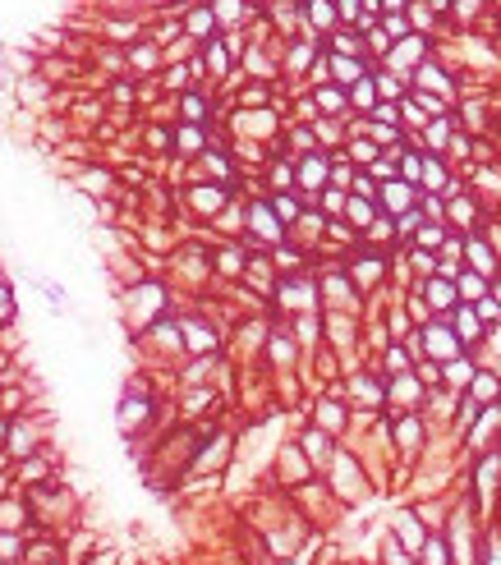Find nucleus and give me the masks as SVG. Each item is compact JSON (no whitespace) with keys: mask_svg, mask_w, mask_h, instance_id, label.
I'll use <instances>...</instances> for the list:
<instances>
[{"mask_svg":"<svg viewBox=\"0 0 501 565\" xmlns=\"http://www.w3.org/2000/svg\"><path fill=\"white\" fill-rule=\"evenodd\" d=\"M382 60H387L391 69H414L419 60H428V37H424V33L401 37V42H391V51H387Z\"/></svg>","mask_w":501,"mask_h":565,"instance_id":"f257e3e1","label":"nucleus"},{"mask_svg":"<svg viewBox=\"0 0 501 565\" xmlns=\"http://www.w3.org/2000/svg\"><path fill=\"white\" fill-rule=\"evenodd\" d=\"M327 74L341 83V88H350V83H359V78H368L373 69H368L364 56H327Z\"/></svg>","mask_w":501,"mask_h":565,"instance_id":"f03ea898","label":"nucleus"},{"mask_svg":"<svg viewBox=\"0 0 501 565\" xmlns=\"http://www.w3.org/2000/svg\"><path fill=\"white\" fill-rule=\"evenodd\" d=\"M248 225H253V234L262 239V244H281V239H285V225H281V216H276L271 207H262V202L248 211Z\"/></svg>","mask_w":501,"mask_h":565,"instance_id":"7ed1b4c3","label":"nucleus"},{"mask_svg":"<svg viewBox=\"0 0 501 565\" xmlns=\"http://www.w3.org/2000/svg\"><path fill=\"white\" fill-rule=\"evenodd\" d=\"M327 175H331V166H327V156L308 152V156L299 161V188H304V193H317V188L327 184Z\"/></svg>","mask_w":501,"mask_h":565,"instance_id":"20e7f679","label":"nucleus"},{"mask_svg":"<svg viewBox=\"0 0 501 565\" xmlns=\"http://www.w3.org/2000/svg\"><path fill=\"white\" fill-rule=\"evenodd\" d=\"M299 10H304V23H308L313 33H327V28H336V23H341V19H336V5H331V0H304Z\"/></svg>","mask_w":501,"mask_h":565,"instance_id":"39448f33","label":"nucleus"},{"mask_svg":"<svg viewBox=\"0 0 501 565\" xmlns=\"http://www.w3.org/2000/svg\"><path fill=\"white\" fill-rule=\"evenodd\" d=\"M216 28V14L212 10H202V5H193V10H184V33H189V42H207V33Z\"/></svg>","mask_w":501,"mask_h":565,"instance_id":"423d86ee","label":"nucleus"},{"mask_svg":"<svg viewBox=\"0 0 501 565\" xmlns=\"http://www.w3.org/2000/svg\"><path fill=\"white\" fill-rule=\"evenodd\" d=\"M414 78H419V88H428V92H451V74H446L442 65H433V60H419L414 65Z\"/></svg>","mask_w":501,"mask_h":565,"instance_id":"0eeeda50","label":"nucleus"},{"mask_svg":"<svg viewBox=\"0 0 501 565\" xmlns=\"http://www.w3.org/2000/svg\"><path fill=\"white\" fill-rule=\"evenodd\" d=\"M377 23H382V33H387L391 42H401V37L414 33V28H410V14H405V10H382Z\"/></svg>","mask_w":501,"mask_h":565,"instance_id":"6e6552de","label":"nucleus"},{"mask_svg":"<svg viewBox=\"0 0 501 565\" xmlns=\"http://www.w3.org/2000/svg\"><path fill=\"white\" fill-rule=\"evenodd\" d=\"M281 299H285L290 308H308V303H317V289L304 285V280H290V285H281Z\"/></svg>","mask_w":501,"mask_h":565,"instance_id":"1a4fd4ad","label":"nucleus"},{"mask_svg":"<svg viewBox=\"0 0 501 565\" xmlns=\"http://www.w3.org/2000/svg\"><path fill=\"white\" fill-rule=\"evenodd\" d=\"M382 202H387V211H410V184L405 179H387Z\"/></svg>","mask_w":501,"mask_h":565,"instance_id":"9d476101","label":"nucleus"},{"mask_svg":"<svg viewBox=\"0 0 501 565\" xmlns=\"http://www.w3.org/2000/svg\"><path fill=\"white\" fill-rule=\"evenodd\" d=\"M419 184H428L433 193H446V170L437 156H424V166H419Z\"/></svg>","mask_w":501,"mask_h":565,"instance_id":"9b49d317","label":"nucleus"},{"mask_svg":"<svg viewBox=\"0 0 501 565\" xmlns=\"http://www.w3.org/2000/svg\"><path fill=\"white\" fill-rule=\"evenodd\" d=\"M331 56H364V33H331Z\"/></svg>","mask_w":501,"mask_h":565,"instance_id":"f8f14e48","label":"nucleus"},{"mask_svg":"<svg viewBox=\"0 0 501 565\" xmlns=\"http://www.w3.org/2000/svg\"><path fill=\"white\" fill-rule=\"evenodd\" d=\"M184 345H189V349H202V354H212L216 336L207 331V326H198V322H189V326H184Z\"/></svg>","mask_w":501,"mask_h":565,"instance_id":"ddd939ff","label":"nucleus"},{"mask_svg":"<svg viewBox=\"0 0 501 565\" xmlns=\"http://www.w3.org/2000/svg\"><path fill=\"white\" fill-rule=\"evenodd\" d=\"M373 88H377L382 101H401V97H405V83H401L396 74H373Z\"/></svg>","mask_w":501,"mask_h":565,"instance_id":"4468645a","label":"nucleus"},{"mask_svg":"<svg viewBox=\"0 0 501 565\" xmlns=\"http://www.w3.org/2000/svg\"><path fill=\"white\" fill-rule=\"evenodd\" d=\"M313 106H317V111H341V106H345V92L331 88V83H317V97H313Z\"/></svg>","mask_w":501,"mask_h":565,"instance_id":"2eb2a0df","label":"nucleus"},{"mask_svg":"<svg viewBox=\"0 0 501 565\" xmlns=\"http://www.w3.org/2000/svg\"><path fill=\"white\" fill-rule=\"evenodd\" d=\"M428 299H433V308H451L456 303V280H428Z\"/></svg>","mask_w":501,"mask_h":565,"instance_id":"dca6fc26","label":"nucleus"},{"mask_svg":"<svg viewBox=\"0 0 501 565\" xmlns=\"http://www.w3.org/2000/svg\"><path fill=\"white\" fill-rule=\"evenodd\" d=\"M175 147H179V152H189V156H198L202 152V129H198V124H184V129L175 133Z\"/></svg>","mask_w":501,"mask_h":565,"instance_id":"f3484780","label":"nucleus"},{"mask_svg":"<svg viewBox=\"0 0 501 565\" xmlns=\"http://www.w3.org/2000/svg\"><path fill=\"white\" fill-rule=\"evenodd\" d=\"M350 101H354V106H377V88H373V74L359 78V83H350Z\"/></svg>","mask_w":501,"mask_h":565,"instance_id":"a211bd4d","label":"nucleus"},{"mask_svg":"<svg viewBox=\"0 0 501 565\" xmlns=\"http://www.w3.org/2000/svg\"><path fill=\"white\" fill-rule=\"evenodd\" d=\"M212 14H216V23H234V19H244V14H248V5H244V0H216Z\"/></svg>","mask_w":501,"mask_h":565,"instance_id":"6ab92c4d","label":"nucleus"},{"mask_svg":"<svg viewBox=\"0 0 501 565\" xmlns=\"http://www.w3.org/2000/svg\"><path fill=\"white\" fill-rule=\"evenodd\" d=\"M193 202H198L202 211H216L225 202V188H212V184H202V188H193Z\"/></svg>","mask_w":501,"mask_h":565,"instance_id":"aec40b11","label":"nucleus"},{"mask_svg":"<svg viewBox=\"0 0 501 565\" xmlns=\"http://www.w3.org/2000/svg\"><path fill=\"white\" fill-rule=\"evenodd\" d=\"M428 345H433V354H460V345L451 340L446 326H433V331H428Z\"/></svg>","mask_w":501,"mask_h":565,"instance_id":"412c9836","label":"nucleus"},{"mask_svg":"<svg viewBox=\"0 0 501 565\" xmlns=\"http://www.w3.org/2000/svg\"><path fill=\"white\" fill-rule=\"evenodd\" d=\"M179 106H184V120H189V124H202V120H207V101H202L198 92H189Z\"/></svg>","mask_w":501,"mask_h":565,"instance_id":"4be33fe9","label":"nucleus"},{"mask_svg":"<svg viewBox=\"0 0 501 565\" xmlns=\"http://www.w3.org/2000/svg\"><path fill=\"white\" fill-rule=\"evenodd\" d=\"M469 262H474V271H479V276H492V271H497V262H492V253L483 244H469Z\"/></svg>","mask_w":501,"mask_h":565,"instance_id":"5701e85b","label":"nucleus"},{"mask_svg":"<svg viewBox=\"0 0 501 565\" xmlns=\"http://www.w3.org/2000/svg\"><path fill=\"white\" fill-rule=\"evenodd\" d=\"M401 120H405V124H414V129H424L428 115H424V106H419L414 97H401Z\"/></svg>","mask_w":501,"mask_h":565,"instance_id":"b1692460","label":"nucleus"},{"mask_svg":"<svg viewBox=\"0 0 501 565\" xmlns=\"http://www.w3.org/2000/svg\"><path fill=\"white\" fill-rule=\"evenodd\" d=\"M456 326H460V331H465V336H460V340H479V317H474V308H460L456 312Z\"/></svg>","mask_w":501,"mask_h":565,"instance_id":"393cba45","label":"nucleus"},{"mask_svg":"<svg viewBox=\"0 0 501 565\" xmlns=\"http://www.w3.org/2000/svg\"><path fill=\"white\" fill-rule=\"evenodd\" d=\"M271 211H276L281 221H294V216H299V202L290 198V193H276V202H271Z\"/></svg>","mask_w":501,"mask_h":565,"instance_id":"a878e982","label":"nucleus"},{"mask_svg":"<svg viewBox=\"0 0 501 565\" xmlns=\"http://www.w3.org/2000/svg\"><path fill=\"white\" fill-rule=\"evenodd\" d=\"M10 442H14V455H28V451H33V428H23V423H19V428L10 432Z\"/></svg>","mask_w":501,"mask_h":565,"instance_id":"bb28decb","label":"nucleus"},{"mask_svg":"<svg viewBox=\"0 0 501 565\" xmlns=\"http://www.w3.org/2000/svg\"><path fill=\"white\" fill-rule=\"evenodd\" d=\"M359 14H364V5H359V0H336V19H345V23H354Z\"/></svg>","mask_w":501,"mask_h":565,"instance_id":"cd10ccee","label":"nucleus"},{"mask_svg":"<svg viewBox=\"0 0 501 565\" xmlns=\"http://www.w3.org/2000/svg\"><path fill=\"white\" fill-rule=\"evenodd\" d=\"M143 414H147L143 400H129V405H124V414H120V423H124V428H134V423L143 419Z\"/></svg>","mask_w":501,"mask_h":565,"instance_id":"c85d7f7f","label":"nucleus"},{"mask_svg":"<svg viewBox=\"0 0 501 565\" xmlns=\"http://www.w3.org/2000/svg\"><path fill=\"white\" fill-rule=\"evenodd\" d=\"M446 377H451V382H460V386H465V382H474V368H469L465 359H456V363L446 368Z\"/></svg>","mask_w":501,"mask_h":565,"instance_id":"c756f323","label":"nucleus"},{"mask_svg":"<svg viewBox=\"0 0 501 565\" xmlns=\"http://www.w3.org/2000/svg\"><path fill=\"white\" fill-rule=\"evenodd\" d=\"M350 156H354L359 166H368V161H377V143H354V147H350Z\"/></svg>","mask_w":501,"mask_h":565,"instance_id":"7c9ffc66","label":"nucleus"},{"mask_svg":"<svg viewBox=\"0 0 501 565\" xmlns=\"http://www.w3.org/2000/svg\"><path fill=\"white\" fill-rule=\"evenodd\" d=\"M106 184H111V175H101V170H88V175H83V188H88V193H106Z\"/></svg>","mask_w":501,"mask_h":565,"instance_id":"2f4dec72","label":"nucleus"},{"mask_svg":"<svg viewBox=\"0 0 501 565\" xmlns=\"http://www.w3.org/2000/svg\"><path fill=\"white\" fill-rule=\"evenodd\" d=\"M129 60H134L138 69H152L156 65V46H134V56H129Z\"/></svg>","mask_w":501,"mask_h":565,"instance_id":"473e14b6","label":"nucleus"},{"mask_svg":"<svg viewBox=\"0 0 501 565\" xmlns=\"http://www.w3.org/2000/svg\"><path fill=\"white\" fill-rule=\"evenodd\" d=\"M474 391H479L483 400H492V396H501V382H492V377H474Z\"/></svg>","mask_w":501,"mask_h":565,"instance_id":"72a5a7b5","label":"nucleus"},{"mask_svg":"<svg viewBox=\"0 0 501 565\" xmlns=\"http://www.w3.org/2000/svg\"><path fill=\"white\" fill-rule=\"evenodd\" d=\"M419 244H424V248H442V225H428V230H419Z\"/></svg>","mask_w":501,"mask_h":565,"instance_id":"f704fd0d","label":"nucleus"},{"mask_svg":"<svg viewBox=\"0 0 501 565\" xmlns=\"http://www.w3.org/2000/svg\"><path fill=\"white\" fill-rule=\"evenodd\" d=\"M14 317V294H10V285H0V322H10Z\"/></svg>","mask_w":501,"mask_h":565,"instance_id":"c9c22d12","label":"nucleus"},{"mask_svg":"<svg viewBox=\"0 0 501 565\" xmlns=\"http://www.w3.org/2000/svg\"><path fill=\"white\" fill-rule=\"evenodd\" d=\"M451 221H474V202H451Z\"/></svg>","mask_w":501,"mask_h":565,"instance_id":"e433bc0d","label":"nucleus"},{"mask_svg":"<svg viewBox=\"0 0 501 565\" xmlns=\"http://www.w3.org/2000/svg\"><path fill=\"white\" fill-rule=\"evenodd\" d=\"M451 10L469 19V14H479V10H483V0H451Z\"/></svg>","mask_w":501,"mask_h":565,"instance_id":"4c0bfd02","label":"nucleus"},{"mask_svg":"<svg viewBox=\"0 0 501 565\" xmlns=\"http://www.w3.org/2000/svg\"><path fill=\"white\" fill-rule=\"evenodd\" d=\"M419 166H424L419 156H405V161H401V170H405V184H414V179H419Z\"/></svg>","mask_w":501,"mask_h":565,"instance_id":"58836bf2","label":"nucleus"},{"mask_svg":"<svg viewBox=\"0 0 501 565\" xmlns=\"http://www.w3.org/2000/svg\"><path fill=\"white\" fill-rule=\"evenodd\" d=\"M428 138H433V147H442V143H446V120H433V124H428Z\"/></svg>","mask_w":501,"mask_h":565,"instance_id":"ea45409f","label":"nucleus"},{"mask_svg":"<svg viewBox=\"0 0 501 565\" xmlns=\"http://www.w3.org/2000/svg\"><path fill=\"white\" fill-rule=\"evenodd\" d=\"M354 193H359V198H377V188H373V179H354Z\"/></svg>","mask_w":501,"mask_h":565,"instance_id":"a19ab883","label":"nucleus"},{"mask_svg":"<svg viewBox=\"0 0 501 565\" xmlns=\"http://www.w3.org/2000/svg\"><path fill=\"white\" fill-rule=\"evenodd\" d=\"M322 202H327V211H341V207H345V193H341V188H331Z\"/></svg>","mask_w":501,"mask_h":565,"instance_id":"79ce46f5","label":"nucleus"},{"mask_svg":"<svg viewBox=\"0 0 501 565\" xmlns=\"http://www.w3.org/2000/svg\"><path fill=\"white\" fill-rule=\"evenodd\" d=\"M166 83H170V88H184V83H189V69H170Z\"/></svg>","mask_w":501,"mask_h":565,"instance_id":"37998d69","label":"nucleus"},{"mask_svg":"<svg viewBox=\"0 0 501 565\" xmlns=\"http://www.w3.org/2000/svg\"><path fill=\"white\" fill-rule=\"evenodd\" d=\"M451 152H460V156L469 152V138H465V133H456V138H451Z\"/></svg>","mask_w":501,"mask_h":565,"instance_id":"c03bdc74","label":"nucleus"},{"mask_svg":"<svg viewBox=\"0 0 501 565\" xmlns=\"http://www.w3.org/2000/svg\"><path fill=\"white\" fill-rule=\"evenodd\" d=\"M299 331H304V340H313V336H317V322L304 317V322H299Z\"/></svg>","mask_w":501,"mask_h":565,"instance_id":"a18cd8bd","label":"nucleus"},{"mask_svg":"<svg viewBox=\"0 0 501 565\" xmlns=\"http://www.w3.org/2000/svg\"><path fill=\"white\" fill-rule=\"evenodd\" d=\"M322 446H327L322 432H308V451H313V455H322Z\"/></svg>","mask_w":501,"mask_h":565,"instance_id":"49530a36","label":"nucleus"},{"mask_svg":"<svg viewBox=\"0 0 501 565\" xmlns=\"http://www.w3.org/2000/svg\"><path fill=\"white\" fill-rule=\"evenodd\" d=\"M424 5H428L433 14H446V10H451V0H424Z\"/></svg>","mask_w":501,"mask_h":565,"instance_id":"de8ad7c7","label":"nucleus"},{"mask_svg":"<svg viewBox=\"0 0 501 565\" xmlns=\"http://www.w3.org/2000/svg\"><path fill=\"white\" fill-rule=\"evenodd\" d=\"M382 10H410V0H382Z\"/></svg>","mask_w":501,"mask_h":565,"instance_id":"09e8293b","label":"nucleus"},{"mask_svg":"<svg viewBox=\"0 0 501 565\" xmlns=\"http://www.w3.org/2000/svg\"><path fill=\"white\" fill-rule=\"evenodd\" d=\"M359 5H364L368 14H382V0H359Z\"/></svg>","mask_w":501,"mask_h":565,"instance_id":"8fccbe9b","label":"nucleus"}]
</instances>
